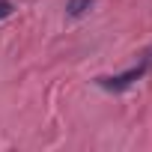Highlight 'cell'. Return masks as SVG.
<instances>
[{"label":"cell","mask_w":152,"mask_h":152,"mask_svg":"<svg viewBox=\"0 0 152 152\" xmlns=\"http://www.w3.org/2000/svg\"><path fill=\"white\" fill-rule=\"evenodd\" d=\"M90 6H93V0H69V6H66V9H69L72 18H78V15H84Z\"/></svg>","instance_id":"7a4b0ae2"},{"label":"cell","mask_w":152,"mask_h":152,"mask_svg":"<svg viewBox=\"0 0 152 152\" xmlns=\"http://www.w3.org/2000/svg\"><path fill=\"white\" fill-rule=\"evenodd\" d=\"M12 9H15V6L9 3V0H0V21H3V18H9V15H12Z\"/></svg>","instance_id":"3957f363"},{"label":"cell","mask_w":152,"mask_h":152,"mask_svg":"<svg viewBox=\"0 0 152 152\" xmlns=\"http://www.w3.org/2000/svg\"><path fill=\"white\" fill-rule=\"evenodd\" d=\"M152 69V48L143 54V60L137 63V66H131L128 72H122V75H113V78H107V75H104V78H96V84L102 87V90H110V93H122V90H128L134 81H140L143 78V75Z\"/></svg>","instance_id":"6da1fadb"}]
</instances>
